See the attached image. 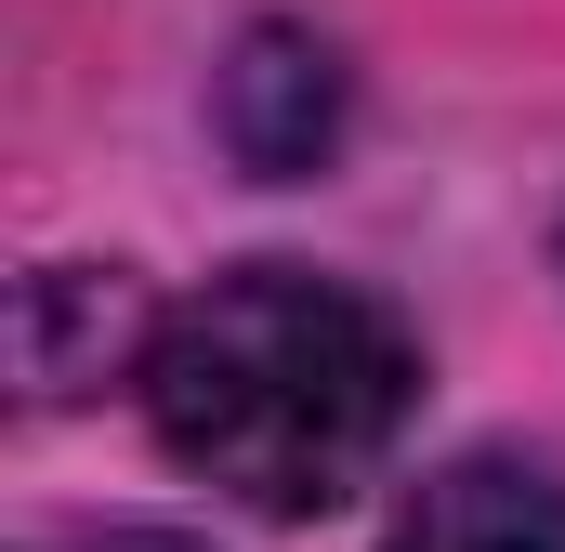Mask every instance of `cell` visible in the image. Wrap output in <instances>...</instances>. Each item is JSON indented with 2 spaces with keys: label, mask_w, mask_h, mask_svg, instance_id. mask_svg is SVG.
<instances>
[{
  "label": "cell",
  "mask_w": 565,
  "mask_h": 552,
  "mask_svg": "<svg viewBox=\"0 0 565 552\" xmlns=\"http://www.w3.org/2000/svg\"><path fill=\"white\" fill-rule=\"evenodd\" d=\"M408 408H422L408 329L302 264H237L145 329L158 447L250 513H342L395 460Z\"/></svg>",
  "instance_id": "cell-1"
},
{
  "label": "cell",
  "mask_w": 565,
  "mask_h": 552,
  "mask_svg": "<svg viewBox=\"0 0 565 552\" xmlns=\"http://www.w3.org/2000/svg\"><path fill=\"white\" fill-rule=\"evenodd\" d=\"M211 119L237 145V171H316L329 132H342V66H329V40H302V26H250L237 40V66H224V93H211Z\"/></svg>",
  "instance_id": "cell-2"
},
{
  "label": "cell",
  "mask_w": 565,
  "mask_h": 552,
  "mask_svg": "<svg viewBox=\"0 0 565 552\" xmlns=\"http://www.w3.org/2000/svg\"><path fill=\"white\" fill-rule=\"evenodd\" d=\"M382 552H565V474L473 447V460H447V474L408 487V513L382 527Z\"/></svg>",
  "instance_id": "cell-3"
},
{
  "label": "cell",
  "mask_w": 565,
  "mask_h": 552,
  "mask_svg": "<svg viewBox=\"0 0 565 552\" xmlns=\"http://www.w3.org/2000/svg\"><path fill=\"white\" fill-rule=\"evenodd\" d=\"M119 329H132V289H119V264H53V276H26V382H40V395L106 382Z\"/></svg>",
  "instance_id": "cell-4"
},
{
  "label": "cell",
  "mask_w": 565,
  "mask_h": 552,
  "mask_svg": "<svg viewBox=\"0 0 565 552\" xmlns=\"http://www.w3.org/2000/svg\"><path fill=\"white\" fill-rule=\"evenodd\" d=\"M66 552H198V540H158V527H106V540H66Z\"/></svg>",
  "instance_id": "cell-5"
}]
</instances>
